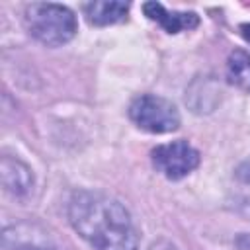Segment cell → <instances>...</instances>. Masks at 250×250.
Listing matches in <instances>:
<instances>
[{"label":"cell","instance_id":"cell-9","mask_svg":"<svg viewBox=\"0 0 250 250\" xmlns=\"http://www.w3.org/2000/svg\"><path fill=\"white\" fill-rule=\"evenodd\" d=\"M227 78L230 84L250 92V53L234 49L227 61Z\"/></svg>","mask_w":250,"mask_h":250},{"label":"cell","instance_id":"cell-1","mask_svg":"<svg viewBox=\"0 0 250 250\" xmlns=\"http://www.w3.org/2000/svg\"><path fill=\"white\" fill-rule=\"evenodd\" d=\"M68 221L94 250H139V236L129 211L105 193L88 189L72 193Z\"/></svg>","mask_w":250,"mask_h":250},{"label":"cell","instance_id":"cell-6","mask_svg":"<svg viewBox=\"0 0 250 250\" xmlns=\"http://www.w3.org/2000/svg\"><path fill=\"white\" fill-rule=\"evenodd\" d=\"M0 176L4 189L14 197H23L33 188V174L31 168L21 162L20 158L2 156L0 160Z\"/></svg>","mask_w":250,"mask_h":250},{"label":"cell","instance_id":"cell-4","mask_svg":"<svg viewBox=\"0 0 250 250\" xmlns=\"http://www.w3.org/2000/svg\"><path fill=\"white\" fill-rule=\"evenodd\" d=\"M152 166L168 180H182L199 166V152L188 141L158 145L150 152Z\"/></svg>","mask_w":250,"mask_h":250},{"label":"cell","instance_id":"cell-8","mask_svg":"<svg viewBox=\"0 0 250 250\" xmlns=\"http://www.w3.org/2000/svg\"><path fill=\"white\" fill-rule=\"evenodd\" d=\"M129 4L117 0H102L84 4V16L92 25H111L127 18Z\"/></svg>","mask_w":250,"mask_h":250},{"label":"cell","instance_id":"cell-10","mask_svg":"<svg viewBox=\"0 0 250 250\" xmlns=\"http://www.w3.org/2000/svg\"><path fill=\"white\" fill-rule=\"evenodd\" d=\"M240 33H242V37L250 43V23H242V25H240Z\"/></svg>","mask_w":250,"mask_h":250},{"label":"cell","instance_id":"cell-3","mask_svg":"<svg viewBox=\"0 0 250 250\" xmlns=\"http://www.w3.org/2000/svg\"><path fill=\"white\" fill-rule=\"evenodd\" d=\"M131 121L148 133H172L180 127V111L178 107L154 94H143L135 98L129 105Z\"/></svg>","mask_w":250,"mask_h":250},{"label":"cell","instance_id":"cell-2","mask_svg":"<svg viewBox=\"0 0 250 250\" xmlns=\"http://www.w3.org/2000/svg\"><path fill=\"white\" fill-rule=\"evenodd\" d=\"M25 27L39 43L59 47L76 35V16L70 8L53 2H33L25 8Z\"/></svg>","mask_w":250,"mask_h":250},{"label":"cell","instance_id":"cell-5","mask_svg":"<svg viewBox=\"0 0 250 250\" xmlns=\"http://www.w3.org/2000/svg\"><path fill=\"white\" fill-rule=\"evenodd\" d=\"M2 242L6 250H55L49 234L31 223H18L4 229Z\"/></svg>","mask_w":250,"mask_h":250},{"label":"cell","instance_id":"cell-7","mask_svg":"<svg viewBox=\"0 0 250 250\" xmlns=\"http://www.w3.org/2000/svg\"><path fill=\"white\" fill-rule=\"evenodd\" d=\"M143 12L148 20L160 23L168 33H180L184 29H193L199 23L195 12H170L160 2H145Z\"/></svg>","mask_w":250,"mask_h":250}]
</instances>
